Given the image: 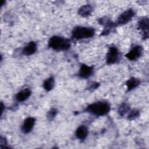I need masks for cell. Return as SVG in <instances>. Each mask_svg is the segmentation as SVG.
<instances>
[{
	"instance_id": "obj_6",
	"label": "cell",
	"mask_w": 149,
	"mask_h": 149,
	"mask_svg": "<svg viewBox=\"0 0 149 149\" xmlns=\"http://www.w3.org/2000/svg\"><path fill=\"white\" fill-rule=\"evenodd\" d=\"M134 15L135 12L134 10L132 9H129L119 15L115 23L116 26L125 24L129 22Z\"/></svg>"
},
{
	"instance_id": "obj_3",
	"label": "cell",
	"mask_w": 149,
	"mask_h": 149,
	"mask_svg": "<svg viewBox=\"0 0 149 149\" xmlns=\"http://www.w3.org/2000/svg\"><path fill=\"white\" fill-rule=\"evenodd\" d=\"M95 30L92 27L77 26L72 31V38L76 40H82L94 36Z\"/></svg>"
},
{
	"instance_id": "obj_8",
	"label": "cell",
	"mask_w": 149,
	"mask_h": 149,
	"mask_svg": "<svg viewBox=\"0 0 149 149\" xmlns=\"http://www.w3.org/2000/svg\"><path fill=\"white\" fill-rule=\"evenodd\" d=\"M148 26L149 22L147 17H144L138 22V29L143 33V37L144 39L148 38Z\"/></svg>"
},
{
	"instance_id": "obj_7",
	"label": "cell",
	"mask_w": 149,
	"mask_h": 149,
	"mask_svg": "<svg viewBox=\"0 0 149 149\" xmlns=\"http://www.w3.org/2000/svg\"><path fill=\"white\" fill-rule=\"evenodd\" d=\"M143 51V48L141 45H136L125 55V56L130 61H135L141 56Z\"/></svg>"
},
{
	"instance_id": "obj_16",
	"label": "cell",
	"mask_w": 149,
	"mask_h": 149,
	"mask_svg": "<svg viewBox=\"0 0 149 149\" xmlns=\"http://www.w3.org/2000/svg\"><path fill=\"white\" fill-rule=\"evenodd\" d=\"M54 86L55 80L54 78L52 76H51L48 79H45L43 82V87L47 91H49L52 90L54 87Z\"/></svg>"
},
{
	"instance_id": "obj_21",
	"label": "cell",
	"mask_w": 149,
	"mask_h": 149,
	"mask_svg": "<svg viewBox=\"0 0 149 149\" xmlns=\"http://www.w3.org/2000/svg\"><path fill=\"white\" fill-rule=\"evenodd\" d=\"M0 143H1V148H9V146H8V143L6 139L3 137H1L0 139Z\"/></svg>"
},
{
	"instance_id": "obj_14",
	"label": "cell",
	"mask_w": 149,
	"mask_h": 149,
	"mask_svg": "<svg viewBox=\"0 0 149 149\" xmlns=\"http://www.w3.org/2000/svg\"><path fill=\"white\" fill-rule=\"evenodd\" d=\"M93 10V8L91 5H85L81 6L78 10V14L84 17H86L91 15Z\"/></svg>"
},
{
	"instance_id": "obj_11",
	"label": "cell",
	"mask_w": 149,
	"mask_h": 149,
	"mask_svg": "<svg viewBox=\"0 0 149 149\" xmlns=\"http://www.w3.org/2000/svg\"><path fill=\"white\" fill-rule=\"evenodd\" d=\"M37 48V44L34 41H30L23 48L22 52L24 55L29 56L34 54L36 52Z\"/></svg>"
},
{
	"instance_id": "obj_15",
	"label": "cell",
	"mask_w": 149,
	"mask_h": 149,
	"mask_svg": "<svg viewBox=\"0 0 149 149\" xmlns=\"http://www.w3.org/2000/svg\"><path fill=\"white\" fill-rule=\"evenodd\" d=\"M140 83L141 81L140 79L134 77H130L126 82V85L127 86V91H130L133 90L134 88H136L137 86L140 85Z\"/></svg>"
},
{
	"instance_id": "obj_18",
	"label": "cell",
	"mask_w": 149,
	"mask_h": 149,
	"mask_svg": "<svg viewBox=\"0 0 149 149\" xmlns=\"http://www.w3.org/2000/svg\"><path fill=\"white\" fill-rule=\"evenodd\" d=\"M57 113H58V110H57L56 108H52L50 109L48 111L47 114V119H48L49 121L52 120L55 118V116H56Z\"/></svg>"
},
{
	"instance_id": "obj_1",
	"label": "cell",
	"mask_w": 149,
	"mask_h": 149,
	"mask_svg": "<svg viewBox=\"0 0 149 149\" xmlns=\"http://www.w3.org/2000/svg\"><path fill=\"white\" fill-rule=\"evenodd\" d=\"M110 109L111 106L108 102L101 101L90 104L84 111L94 116H101L107 115Z\"/></svg>"
},
{
	"instance_id": "obj_2",
	"label": "cell",
	"mask_w": 149,
	"mask_h": 149,
	"mask_svg": "<svg viewBox=\"0 0 149 149\" xmlns=\"http://www.w3.org/2000/svg\"><path fill=\"white\" fill-rule=\"evenodd\" d=\"M48 45L55 51H66L70 47V41L63 37L54 36L49 38Z\"/></svg>"
},
{
	"instance_id": "obj_20",
	"label": "cell",
	"mask_w": 149,
	"mask_h": 149,
	"mask_svg": "<svg viewBox=\"0 0 149 149\" xmlns=\"http://www.w3.org/2000/svg\"><path fill=\"white\" fill-rule=\"evenodd\" d=\"M100 86V83L95 81H91L88 84L87 88L90 91H93L97 89Z\"/></svg>"
},
{
	"instance_id": "obj_9",
	"label": "cell",
	"mask_w": 149,
	"mask_h": 149,
	"mask_svg": "<svg viewBox=\"0 0 149 149\" xmlns=\"http://www.w3.org/2000/svg\"><path fill=\"white\" fill-rule=\"evenodd\" d=\"M36 119L33 117H28L24 120L22 125L21 130L22 132L25 134L30 133L35 125Z\"/></svg>"
},
{
	"instance_id": "obj_5",
	"label": "cell",
	"mask_w": 149,
	"mask_h": 149,
	"mask_svg": "<svg viewBox=\"0 0 149 149\" xmlns=\"http://www.w3.org/2000/svg\"><path fill=\"white\" fill-rule=\"evenodd\" d=\"M98 22L100 24L104 27V30L101 34V36H107L109 34L111 30L117 26L116 23L113 22L108 17H103L99 19L98 20Z\"/></svg>"
},
{
	"instance_id": "obj_12",
	"label": "cell",
	"mask_w": 149,
	"mask_h": 149,
	"mask_svg": "<svg viewBox=\"0 0 149 149\" xmlns=\"http://www.w3.org/2000/svg\"><path fill=\"white\" fill-rule=\"evenodd\" d=\"M31 94V90L27 88L23 90H22L19 92H18L15 95V100L17 102H23L26 101L27 99L29 98V97Z\"/></svg>"
},
{
	"instance_id": "obj_4",
	"label": "cell",
	"mask_w": 149,
	"mask_h": 149,
	"mask_svg": "<svg viewBox=\"0 0 149 149\" xmlns=\"http://www.w3.org/2000/svg\"><path fill=\"white\" fill-rule=\"evenodd\" d=\"M120 58V54L116 47H109L106 56V62L108 65L114 64L118 62Z\"/></svg>"
},
{
	"instance_id": "obj_10",
	"label": "cell",
	"mask_w": 149,
	"mask_h": 149,
	"mask_svg": "<svg viewBox=\"0 0 149 149\" xmlns=\"http://www.w3.org/2000/svg\"><path fill=\"white\" fill-rule=\"evenodd\" d=\"M93 66H90L85 64H82L80 66L78 76L81 78L87 79L93 74Z\"/></svg>"
},
{
	"instance_id": "obj_19",
	"label": "cell",
	"mask_w": 149,
	"mask_h": 149,
	"mask_svg": "<svg viewBox=\"0 0 149 149\" xmlns=\"http://www.w3.org/2000/svg\"><path fill=\"white\" fill-rule=\"evenodd\" d=\"M139 115H140L139 111L134 109L129 111V113L127 118V119L131 120H133V119L137 118V117L139 116Z\"/></svg>"
},
{
	"instance_id": "obj_22",
	"label": "cell",
	"mask_w": 149,
	"mask_h": 149,
	"mask_svg": "<svg viewBox=\"0 0 149 149\" xmlns=\"http://www.w3.org/2000/svg\"><path fill=\"white\" fill-rule=\"evenodd\" d=\"M1 115H2V113H3V108H4V107H5V106H4V105L3 104V103L2 102H1Z\"/></svg>"
},
{
	"instance_id": "obj_13",
	"label": "cell",
	"mask_w": 149,
	"mask_h": 149,
	"mask_svg": "<svg viewBox=\"0 0 149 149\" xmlns=\"http://www.w3.org/2000/svg\"><path fill=\"white\" fill-rule=\"evenodd\" d=\"M88 130L85 125H81L76 130V136L80 140H84L88 136Z\"/></svg>"
},
{
	"instance_id": "obj_17",
	"label": "cell",
	"mask_w": 149,
	"mask_h": 149,
	"mask_svg": "<svg viewBox=\"0 0 149 149\" xmlns=\"http://www.w3.org/2000/svg\"><path fill=\"white\" fill-rule=\"evenodd\" d=\"M130 110V108L129 105L126 102H123L122 104H120L118 108V113L120 116H123L127 112H129Z\"/></svg>"
}]
</instances>
